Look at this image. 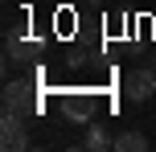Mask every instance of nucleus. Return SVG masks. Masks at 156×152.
<instances>
[{"label":"nucleus","instance_id":"20e7f679","mask_svg":"<svg viewBox=\"0 0 156 152\" xmlns=\"http://www.w3.org/2000/svg\"><path fill=\"white\" fill-rule=\"evenodd\" d=\"M62 111L70 115L74 123H90V119H94V115H90V99H86V95H66V99H62Z\"/></svg>","mask_w":156,"mask_h":152},{"label":"nucleus","instance_id":"f257e3e1","mask_svg":"<svg viewBox=\"0 0 156 152\" xmlns=\"http://www.w3.org/2000/svg\"><path fill=\"white\" fill-rule=\"evenodd\" d=\"M29 115L25 111H4L0 115V144H4L8 152H25L29 148Z\"/></svg>","mask_w":156,"mask_h":152},{"label":"nucleus","instance_id":"39448f33","mask_svg":"<svg viewBox=\"0 0 156 152\" xmlns=\"http://www.w3.org/2000/svg\"><path fill=\"white\" fill-rule=\"evenodd\" d=\"M82 144L90 148V152H107V148H115V140L107 136V128H103L99 119H90V123H86V140H82Z\"/></svg>","mask_w":156,"mask_h":152},{"label":"nucleus","instance_id":"423d86ee","mask_svg":"<svg viewBox=\"0 0 156 152\" xmlns=\"http://www.w3.org/2000/svg\"><path fill=\"white\" fill-rule=\"evenodd\" d=\"M115 152H148V136L144 132H119L115 136Z\"/></svg>","mask_w":156,"mask_h":152},{"label":"nucleus","instance_id":"7ed1b4c3","mask_svg":"<svg viewBox=\"0 0 156 152\" xmlns=\"http://www.w3.org/2000/svg\"><path fill=\"white\" fill-rule=\"evenodd\" d=\"M123 95L132 99V103H144V99L156 95V70H148V66H136V70L123 74Z\"/></svg>","mask_w":156,"mask_h":152},{"label":"nucleus","instance_id":"0eeeda50","mask_svg":"<svg viewBox=\"0 0 156 152\" xmlns=\"http://www.w3.org/2000/svg\"><path fill=\"white\" fill-rule=\"evenodd\" d=\"M82 4H99V0H82Z\"/></svg>","mask_w":156,"mask_h":152},{"label":"nucleus","instance_id":"f03ea898","mask_svg":"<svg viewBox=\"0 0 156 152\" xmlns=\"http://www.w3.org/2000/svg\"><path fill=\"white\" fill-rule=\"evenodd\" d=\"M0 103H4V111H25V115H33V111H37V90H33L29 78H12L4 90H0Z\"/></svg>","mask_w":156,"mask_h":152}]
</instances>
